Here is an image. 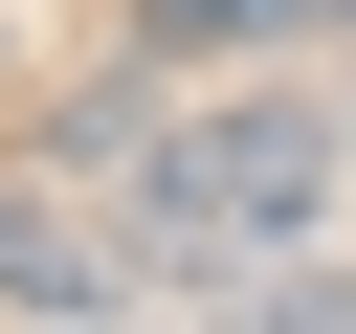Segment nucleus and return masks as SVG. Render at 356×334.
Masks as SVG:
<instances>
[{"label":"nucleus","mask_w":356,"mask_h":334,"mask_svg":"<svg viewBox=\"0 0 356 334\" xmlns=\"http://www.w3.org/2000/svg\"><path fill=\"white\" fill-rule=\"evenodd\" d=\"M334 178H356V111H334V89H156V134H134L89 200L134 223L156 289H222V267H289V245L334 223Z\"/></svg>","instance_id":"obj_1"},{"label":"nucleus","mask_w":356,"mask_h":334,"mask_svg":"<svg viewBox=\"0 0 356 334\" xmlns=\"http://www.w3.org/2000/svg\"><path fill=\"white\" fill-rule=\"evenodd\" d=\"M0 312H156V267L89 178H0Z\"/></svg>","instance_id":"obj_2"},{"label":"nucleus","mask_w":356,"mask_h":334,"mask_svg":"<svg viewBox=\"0 0 356 334\" xmlns=\"http://www.w3.org/2000/svg\"><path fill=\"white\" fill-rule=\"evenodd\" d=\"M245 45H356V0H134V67H178V89H222Z\"/></svg>","instance_id":"obj_3"},{"label":"nucleus","mask_w":356,"mask_h":334,"mask_svg":"<svg viewBox=\"0 0 356 334\" xmlns=\"http://www.w3.org/2000/svg\"><path fill=\"white\" fill-rule=\"evenodd\" d=\"M334 111H356V89H334Z\"/></svg>","instance_id":"obj_4"}]
</instances>
